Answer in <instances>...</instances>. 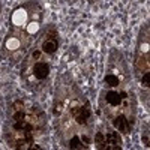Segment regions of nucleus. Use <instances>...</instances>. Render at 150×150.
<instances>
[{"label":"nucleus","mask_w":150,"mask_h":150,"mask_svg":"<svg viewBox=\"0 0 150 150\" xmlns=\"http://www.w3.org/2000/svg\"><path fill=\"white\" fill-rule=\"evenodd\" d=\"M105 99H107V102H108V104L114 105V107L120 105V102H122L120 95H119V93H116V92H108V93H107V96H105Z\"/></svg>","instance_id":"6"},{"label":"nucleus","mask_w":150,"mask_h":150,"mask_svg":"<svg viewBox=\"0 0 150 150\" xmlns=\"http://www.w3.org/2000/svg\"><path fill=\"white\" fill-rule=\"evenodd\" d=\"M33 74L38 80H45L50 74V66L47 63H36L33 68Z\"/></svg>","instance_id":"3"},{"label":"nucleus","mask_w":150,"mask_h":150,"mask_svg":"<svg viewBox=\"0 0 150 150\" xmlns=\"http://www.w3.org/2000/svg\"><path fill=\"white\" fill-rule=\"evenodd\" d=\"M122 138L117 132H108L105 135V149L108 150H119L122 146Z\"/></svg>","instance_id":"1"},{"label":"nucleus","mask_w":150,"mask_h":150,"mask_svg":"<svg viewBox=\"0 0 150 150\" xmlns=\"http://www.w3.org/2000/svg\"><path fill=\"white\" fill-rule=\"evenodd\" d=\"M57 48H59V42H57V39H56V36H48L47 41H45L44 45H42V50H44L45 53H48V54L56 53Z\"/></svg>","instance_id":"5"},{"label":"nucleus","mask_w":150,"mask_h":150,"mask_svg":"<svg viewBox=\"0 0 150 150\" xmlns=\"http://www.w3.org/2000/svg\"><path fill=\"white\" fill-rule=\"evenodd\" d=\"M95 141H96V146H98L99 149H105V135H104V134H98L96 138H95Z\"/></svg>","instance_id":"8"},{"label":"nucleus","mask_w":150,"mask_h":150,"mask_svg":"<svg viewBox=\"0 0 150 150\" xmlns=\"http://www.w3.org/2000/svg\"><path fill=\"white\" fill-rule=\"evenodd\" d=\"M69 147L71 149H87V144H83L80 137L75 135V137H72V140L69 141Z\"/></svg>","instance_id":"7"},{"label":"nucleus","mask_w":150,"mask_h":150,"mask_svg":"<svg viewBox=\"0 0 150 150\" xmlns=\"http://www.w3.org/2000/svg\"><path fill=\"white\" fill-rule=\"evenodd\" d=\"M105 83L108 86H111V87H116L119 84V78L114 77V75H107V77H105Z\"/></svg>","instance_id":"9"},{"label":"nucleus","mask_w":150,"mask_h":150,"mask_svg":"<svg viewBox=\"0 0 150 150\" xmlns=\"http://www.w3.org/2000/svg\"><path fill=\"white\" fill-rule=\"evenodd\" d=\"M112 125H114V128L120 132H129V129H131L129 120L125 116H117L114 120H112Z\"/></svg>","instance_id":"4"},{"label":"nucleus","mask_w":150,"mask_h":150,"mask_svg":"<svg viewBox=\"0 0 150 150\" xmlns=\"http://www.w3.org/2000/svg\"><path fill=\"white\" fill-rule=\"evenodd\" d=\"M71 112L74 114L75 120H77L80 125H84V123H87V120H89V117H90V110L87 108V107L71 108Z\"/></svg>","instance_id":"2"},{"label":"nucleus","mask_w":150,"mask_h":150,"mask_svg":"<svg viewBox=\"0 0 150 150\" xmlns=\"http://www.w3.org/2000/svg\"><path fill=\"white\" fill-rule=\"evenodd\" d=\"M143 86L144 87H149V74H146L143 77Z\"/></svg>","instance_id":"10"}]
</instances>
